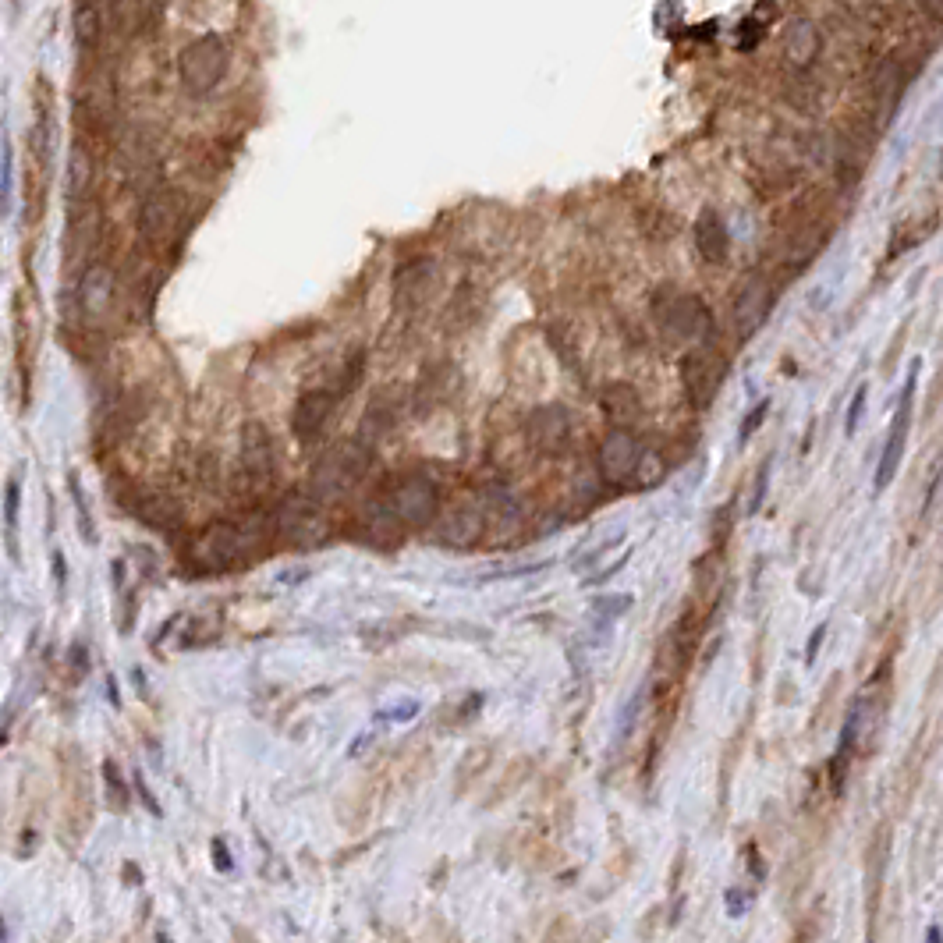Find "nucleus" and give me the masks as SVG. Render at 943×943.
Returning a JSON list of instances; mask_svg holds the SVG:
<instances>
[{
    "label": "nucleus",
    "mask_w": 943,
    "mask_h": 943,
    "mask_svg": "<svg viewBox=\"0 0 943 943\" xmlns=\"http://www.w3.org/2000/svg\"><path fill=\"white\" fill-rule=\"evenodd\" d=\"M54 571H57V585L64 589V585H68V568H64V554H61V550L54 554Z\"/></svg>",
    "instance_id": "obj_38"
},
{
    "label": "nucleus",
    "mask_w": 943,
    "mask_h": 943,
    "mask_svg": "<svg viewBox=\"0 0 943 943\" xmlns=\"http://www.w3.org/2000/svg\"><path fill=\"white\" fill-rule=\"evenodd\" d=\"M780 54L791 71H809L823 54V32L812 18H791L780 36Z\"/></svg>",
    "instance_id": "obj_14"
},
{
    "label": "nucleus",
    "mask_w": 943,
    "mask_h": 943,
    "mask_svg": "<svg viewBox=\"0 0 943 943\" xmlns=\"http://www.w3.org/2000/svg\"><path fill=\"white\" fill-rule=\"evenodd\" d=\"M479 507H483L486 522H497L500 529L515 532L518 525H522V504H518V497L511 490H504V486H490V490L479 497Z\"/></svg>",
    "instance_id": "obj_23"
},
{
    "label": "nucleus",
    "mask_w": 943,
    "mask_h": 943,
    "mask_svg": "<svg viewBox=\"0 0 943 943\" xmlns=\"http://www.w3.org/2000/svg\"><path fill=\"white\" fill-rule=\"evenodd\" d=\"M181 224H185V199L178 188L156 185L146 192L139 206V234L149 252H164L174 245Z\"/></svg>",
    "instance_id": "obj_4"
},
{
    "label": "nucleus",
    "mask_w": 943,
    "mask_h": 943,
    "mask_svg": "<svg viewBox=\"0 0 943 943\" xmlns=\"http://www.w3.org/2000/svg\"><path fill=\"white\" fill-rule=\"evenodd\" d=\"M915 8H919L929 22L943 25V0H915Z\"/></svg>",
    "instance_id": "obj_33"
},
{
    "label": "nucleus",
    "mask_w": 943,
    "mask_h": 943,
    "mask_svg": "<svg viewBox=\"0 0 943 943\" xmlns=\"http://www.w3.org/2000/svg\"><path fill=\"white\" fill-rule=\"evenodd\" d=\"M213 855H217V869H231L234 866L231 855H227V848L220 841H213Z\"/></svg>",
    "instance_id": "obj_37"
},
{
    "label": "nucleus",
    "mask_w": 943,
    "mask_h": 943,
    "mask_svg": "<svg viewBox=\"0 0 943 943\" xmlns=\"http://www.w3.org/2000/svg\"><path fill=\"white\" fill-rule=\"evenodd\" d=\"M770 415V401H759L756 408H752L749 415H745V422H741V433H738V440L741 444H749V437L756 433L759 426H763V419Z\"/></svg>",
    "instance_id": "obj_29"
},
{
    "label": "nucleus",
    "mask_w": 943,
    "mask_h": 943,
    "mask_svg": "<svg viewBox=\"0 0 943 943\" xmlns=\"http://www.w3.org/2000/svg\"><path fill=\"white\" fill-rule=\"evenodd\" d=\"M277 472V451L263 422H249L242 429V486L252 493H263L273 483Z\"/></svg>",
    "instance_id": "obj_10"
},
{
    "label": "nucleus",
    "mask_w": 943,
    "mask_h": 943,
    "mask_svg": "<svg viewBox=\"0 0 943 943\" xmlns=\"http://www.w3.org/2000/svg\"><path fill=\"white\" fill-rule=\"evenodd\" d=\"M337 401L341 394L337 390H305L302 398L295 405V415H291V429H295L298 440H312L320 437V429L327 426V419L334 415Z\"/></svg>",
    "instance_id": "obj_16"
},
{
    "label": "nucleus",
    "mask_w": 943,
    "mask_h": 943,
    "mask_svg": "<svg viewBox=\"0 0 943 943\" xmlns=\"http://www.w3.org/2000/svg\"><path fill=\"white\" fill-rule=\"evenodd\" d=\"M632 607V596H603V600L593 603V624H600V628H610L614 624V617H621L624 610Z\"/></svg>",
    "instance_id": "obj_25"
},
{
    "label": "nucleus",
    "mask_w": 943,
    "mask_h": 943,
    "mask_svg": "<svg viewBox=\"0 0 943 943\" xmlns=\"http://www.w3.org/2000/svg\"><path fill=\"white\" fill-rule=\"evenodd\" d=\"M135 791H139L142 805H146V809L153 812V816H160V812H164V809H160V802H156V795L146 788V780H142V777H135Z\"/></svg>",
    "instance_id": "obj_34"
},
{
    "label": "nucleus",
    "mask_w": 943,
    "mask_h": 943,
    "mask_svg": "<svg viewBox=\"0 0 943 943\" xmlns=\"http://www.w3.org/2000/svg\"><path fill=\"white\" fill-rule=\"evenodd\" d=\"M419 713V702L415 699H405V702H398V706H390V710H383V713H376L380 720H398V724H408V720Z\"/></svg>",
    "instance_id": "obj_31"
},
{
    "label": "nucleus",
    "mask_w": 943,
    "mask_h": 943,
    "mask_svg": "<svg viewBox=\"0 0 943 943\" xmlns=\"http://www.w3.org/2000/svg\"><path fill=\"white\" fill-rule=\"evenodd\" d=\"M823 635H827V624H819V628H816V635H812V642H809V653H805V656H809V663L816 660V649H819V642H823Z\"/></svg>",
    "instance_id": "obj_39"
},
{
    "label": "nucleus",
    "mask_w": 943,
    "mask_h": 943,
    "mask_svg": "<svg viewBox=\"0 0 943 943\" xmlns=\"http://www.w3.org/2000/svg\"><path fill=\"white\" fill-rule=\"evenodd\" d=\"M486 532V515L483 507H458L454 515L444 518L440 525V543L454 546V550H468L472 543H479V536Z\"/></svg>",
    "instance_id": "obj_21"
},
{
    "label": "nucleus",
    "mask_w": 943,
    "mask_h": 943,
    "mask_svg": "<svg viewBox=\"0 0 943 943\" xmlns=\"http://www.w3.org/2000/svg\"><path fill=\"white\" fill-rule=\"evenodd\" d=\"M132 515L142 518L146 525H153V529L171 532V529H178V525H181V504L171 497V493L146 490V493H135Z\"/></svg>",
    "instance_id": "obj_20"
},
{
    "label": "nucleus",
    "mask_w": 943,
    "mask_h": 943,
    "mask_svg": "<svg viewBox=\"0 0 943 943\" xmlns=\"http://www.w3.org/2000/svg\"><path fill=\"white\" fill-rule=\"evenodd\" d=\"M11 167H15L11 164V146H4V199H11V174H15Z\"/></svg>",
    "instance_id": "obj_36"
},
{
    "label": "nucleus",
    "mask_w": 943,
    "mask_h": 943,
    "mask_svg": "<svg viewBox=\"0 0 943 943\" xmlns=\"http://www.w3.org/2000/svg\"><path fill=\"white\" fill-rule=\"evenodd\" d=\"M369 461H373V451H369L366 440H344L341 447L323 454L316 461V468H312V497L316 500L344 497L369 472Z\"/></svg>",
    "instance_id": "obj_3"
},
{
    "label": "nucleus",
    "mask_w": 943,
    "mask_h": 943,
    "mask_svg": "<svg viewBox=\"0 0 943 943\" xmlns=\"http://www.w3.org/2000/svg\"><path fill=\"white\" fill-rule=\"evenodd\" d=\"M103 780H107V795H110V802H114V809H117V812H125V809H128V788H125V780H121V770H117V763H107V766H103Z\"/></svg>",
    "instance_id": "obj_27"
},
{
    "label": "nucleus",
    "mask_w": 943,
    "mask_h": 943,
    "mask_svg": "<svg viewBox=\"0 0 943 943\" xmlns=\"http://www.w3.org/2000/svg\"><path fill=\"white\" fill-rule=\"evenodd\" d=\"M919 366H922V362L915 359V362H912V373H908L905 387H901V398H897L894 419H890L887 440H883V451H880V465H876V479H873L876 490H887V486L894 483V476H897V468H901V461H905L908 433H912V415H915V387H919Z\"/></svg>",
    "instance_id": "obj_5"
},
{
    "label": "nucleus",
    "mask_w": 943,
    "mask_h": 943,
    "mask_svg": "<svg viewBox=\"0 0 943 943\" xmlns=\"http://www.w3.org/2000/svg\"><path fill=\"white\" fill-rule=\"evenodd\" d=\"M273 532L284 539V543L298 546V550H309V546L327 543L330 522L320 511V504L312 497H288L277 507V518H273Z\"/></svg>",
    "instance_id": "obj_7"
},
{
    "label": "nucleus",
    "mask_w": 943,
    "mask_h": 943,
    "mask_svg": "<svg viewBox=\"0 0 943 943\" xmlns=\"http://www.w3.org/2000/svg\"><path fill=\"white\" fill-rule=\"evenodd\" d=\"M4 522H8V529H15L18 522V483L11 479L8 490H4Z\"/></svg>",
    "instance_id": "obj_32"
},
{
    "label": "nucleus",
    "mask_w": 943,
    "mask_h": 943,
    "mask_svg": "<svg viewBox=\"0 0 943 943\" xmlns=\"http://www.w3.org/2000/svg\"><path fill=\"white\" fill-rule=\"evenodd\" d=\"M727 908H731V915H741L745 908H749V897L738 894V890H731V894H727Z\"/></svg>",
    "instance_id": "obj_35"
},
{
    "label": "nucleus",
    "mask_w": 943,
    "mask_h": 943,
    "mask_svg": "<svg viewBox=\"0 0 943 943\" xmlns=\"http://www.w3.org/2000/svg\"><path fill=\"white\" fill-rule=\"evenodd\" d=\"M525 433H529V444L543 454H561L568 451L571 440V415L564 405H539L536 412L525 422Z\"/></svg>",
    "instance_id": "obj_13"
},
{
    "label": "nucleus",
    "mask_w": 943,
    "mask_h": 943,
    "mask_svg": "<svg viewBox=\"0 0 943 943\" xmlns=\"http://www.w3.org/2000/svg\"><path fill=\"white\" fill-rule=\"evenodd\" d=\"M653 320L667 341H706L713 330L710 305L692 291H678L663 284L653 295Z\"/></svg>",
    "instance_id": "obj_2"
},
{
    "label": "nucleus",
    "mask_w": 943,
    "mask_h": 943,
    "mask_svg": "<svg viewBox=\"0 0 943 943\" xmlns=\"http://www.w3.org/2000/svg\"><path fill=\"white\" fill-rule=\"evenodd\" d=\"M600 408L614 429H632L642 419V398L632 383H607L600 390Z\"/></svg>",
    "instance_id": "obj_19"
},
{
    "label": "nucleus",
    "mask_w": 943,
    "mask_h": 943,
    "mask_svg": "<svg viewBox=\"0 0 943 943\" xmlns=\"http://www.w3.org/2000/svg\"><path fill=\"white\" fill-rule=\"evenodd\" d=\"M75 39L78 47L96 50L103 39V0H75Z\"/></svg>",
    "instance_id": "obj_24"
},
{
    "label": "nucleus",
    "mask_w": 943,
    "mask_h": 943,
    "mask_svg": "<svg viewBox=\"0 0 943 943\" xmlns=\"http://www.w3.org/2000/svg\"><path fill=\"white\" fill-rule=\"evenodd\" d=\"M107 695H110V702H114V706H117V702H121V699H117V685H114V678L107 681Z\"/></svg>",
    "instance_id": "obj_42"
},
{
    "label": "nucleus",
    "mask_w": 943,
    "mask_h": 943,
    "mask_svg": "<svg viewBox=\"0 0 943 943\" xmlns=\"http://www.w3.org/2000/svg\"><path fill=\"white\" fill-rule=\"evenodd\" d=\"M749 866H752V873H756V876H763V866H759V855H756V848H749Z\"/></svg>",
    "instance_id": "obj_41"
},
{
    "label": "nucleus",
    "mask_w": 943,
    "mask_h": 943,
    "mask_svg": "<svg viewBox=\"0 0 943 943\" xmlns=\"http://www.w3.org/2000/svg\"><path fill=\"white\" fill-rule=\"evenodd\" d=\"M387 504L394 507V515H398L408 529H419V525H429L433 518H437L440 490L429 483L426 476H405L398 486H394V493H390Z\"/></svg>",
    "instance_id": "obj_11"
},
{
    "label": "nucleus",
    "mask_w": 943,
    "mask_h": 943,
    "mask_svg": "<svg viewBox=\"0 0 943 943\" xmlns=\"http://www.w3.org/2000/svg\"><path fill=\"white\" fill-rule=\"evenodd\" d=\"M869 93H873V103L883 114V121L894 117L897 103L905 100L908 93V68L897 61V57H883V61L876 64L873 78H869Z\"/></svg>",
    "instance_id": "obj_15"
},
{
    "label": "nucleus",
    "mask_w": 943,
    "mask_h": 943,
    "mask_svg": "<svg viewBox=\"0 0 943 943\" xmlns=\"http://www.w3.org/2000/svg\"><path fill=\"white\" fill-rule=\"evenodd\" d=\"M695 249L706 263L720 266L731 252V231H727L724 217L717 210H702L695 220Z\"/></svg>",
    "instance_id": "obj_18"
},
{
    "label": "nucleus",
    "mask_w": 943,
    "mask_h": 943,
    "mask_svg": "<svg viewBox=\"0 0 943 943\" xmlns=\"http://www.w3.org/2000/svg\"><path fill=\"white\" fill-rule=\"evenodd\" d=\"M642 702H646V692H639L635 695L628 706H624V720H621V741H628V734L635 731V724H639V710H642Z\"/></svg>",
    "instance_id": "obj_30"
},
{
    "label": "nucleus",
    "mask_w": 943,
    "mask_h": 943,
    "mask_svg": "<svg viewBox=\"0 0 943 943\" xmlns=\"http://www.w3.org/2000/svg\"><path fill=\"white\" fill-rule=\"evenodd\" d=\"M866 401H869V387L862 383V387L855 390V398H851L848 415H844V429H848V437H855L858 422H862V415H866Z\"/></svg>",
    "instance_id": "obj_28"
},
{
    "label": "nucleus",
    "mask_w": 943,
    "mask_h": 943,
    "mask_svg": "<svg viewBox=\"0 0 943 943\" xmlns=\"http://www.w3.org/2000/svg\"><path fill=\"white\" fill-rule=\"evenodd\" d=\"M926 943H943L940 926H929V929H926Z\"/></svg>",
    "instance_id": "obj_40"
},
{
    "label": "nucleus",
    "mask_w": 943,
    "mask_h": 943,
    "mask_svg": "<svg viewBox=\"0 0 943 943\" xmlns=\"http://www.w3.org/2000/svg\"><path fill=\"white\" fill-rule=\"evenodd\" d=\"M727 376V362L717 348H692L681 359V383H685V394L692 401V408H710L713 398L720 394V383Z\"/></svg>",
    "instance_id": "obj_8"
},
{
    "label": "nucleus",
    "mask_w": 943,
    "mask_h": 943,
    "mask_svg": "<svg viewBox=\"0 0 943 943\" xmlns=\"http://www.w3.org/2000/svg\"><path fill=\"white\" fill-rule=\"evenodd\" d=\"M642 454H646V447L639 444V437H635L632 429H614V433L600 444V454H596L600 479L610 486L635 483V472H639Z\"/></svg>",
    "instance_id": "obj_9"
},
{
    "label": "nucleus",
    "mask_w": 943,
    "mask_h": 943,
    "mask_svg": "<svg viewBox=\"0 0 943 943\" xmlns=\"http://www.w3.org/2000/svg\"><path fill=\"white\" fill-rule=\"evenodd\" d=\"M110 302H114V273L107 263H89L78 281V305L86 312V320H100Z\"/></svg>",
    "instance_id": "obj_17"
},
{
    "label": "nucleus",
    "mask_w": 943,
    "mask_h": 943,
    "mask_svg": "<svg viewBox=\"0 0 943 943\" xmlns=\"http://www.w3.org/2000/svg\"><path fill=\"white\" fill-rule=\"evenodd\" d=\"M770 305H773V288L766 277H749V281L741 284L738 295H734V309H731L738 341H749V337L763 327L766 316H770Z\"/></svg>",
    "instance_id": "obj_12"
},
{
    "label": "nucleus",
    "mask_w": 943,
    "mask_h": 943,
    "mask_svg": "<svg viewBox=\"0 0 943 943\" xmlns=\"http://www.w3.org/2000/svg\"><path fill=\"white\" fill-rule=\"evenodd\" d=\"M178 75L185 82L188 93L206 96L220 86V78L227 75V43L210 32V36H199L195 43H188L178 57Z\"/></svg>",
    "instance_id": "obj_6"
},
{
    "label": "nucleus",
    "mask_w": 943,
    "mask_h": 943,
    "mask_svg": "<svg viewBox=\"0 0 943 943\" xmlns=\"http://www.w3.org/2000/svg\"><path fill=\"white\" fill-rule=\"evenodd\" d=\"M667 479V461L656 451H646L639 461V472H635V486H660Z\"/></svg>",
    "instance_id": "obj_26"
},
{
    "label": "nucleus",
    "mask_w": 943,
    "mask_h": 943,
    "mask_svg": "<svg viewBox=\"0 0 943 943\" xmlns=\"http://www.w3.org/2000/svg\"><path fill=\"white\" fill-rule=\"evenodd\" d=\"M362 536H366L373 546H380V550H394V546L401 543V536H405V522L394 515V507L390 504H376V507H369Z\"/></svg>",
    "instance_id": "obj_22"
},
{
    "label": "nucleus",
    "mask_w": 943,
    "mask_h": 943,
    "mask_svg": "<svg viewBox=\"0 0 943 943\" xmlns=\"http://www.w3.org/2000/svg\"><path fill=\"white\" fill-rule=\"evenodd\" d=\"M266 543V522L252 518V522H217L192 543L188 564L203 575H217V571H231L234 564H242L252 557L256 546Z\"/></svg>",
    "instance_id": "obj_1"
}]
</instances>
